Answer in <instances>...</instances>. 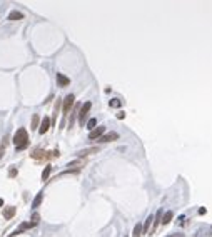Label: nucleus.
<instances>
[{
  "instance_id": "obj_15",
  "label": "nucleus",
  "mask_w": 212,
  "mask_h": 237,
  "mask_svg": "<svg viewBox=\"0 0 212 237\" xmlns=\"http://www.w3.org/2000/svg\"><path fill=\"white\" fill-rule=\"evenodd\" d=\"M92 152H99V147H92V149H85V150H80L79 155H87V154H92Z\"/></svg>"
},
{
  "instance_id": "obj_26",
  "label": "nucleus",
  "mask_w": 212,
  "mask_h": 237,
  "mask_svg": "<svg viewBox=\"0 0 212 237\" xmlns=\"http://www.w3.org/2000/svg\"><path fill=\"white\" fill-rule=\"evenodd\" d=\"M3 206V199H0V207H2Z\"/></svg>"
},
{
  "instance_id": "obj_23",
  "label": "nucleus",
  "mask_w": 212,
  "mask_h": 237,
  "mask_svg": "<svg viewBox=\"0 0 212 237\" xmlns=\"http://www.w3.org/2000/svg\"><path fill=\"white\" fill-rule=\"evenodd\" d=\"M10 175H12V177H15V175H17V171H15V169H12V171H10Z\"/></svg>"
},
{
  "instance_id": "obj_20",
  "label": "nucleus",
  "mask_w": 212,
  "mask_h": 237,
  "mask_svg": "<svg viewBox=\"0 0 212 237\" xmlns=\"http://www.w3.org/2000/svg\"><path fill=\"white\" fill-rule=\"evenodd\" d=\"M160 217H162V210H159L157 212V217H155V221H154V227H157V225L160 224Z\"/></svg>"
},
{
  "instance_id": "obj_8",
  "label": "nucleus",
  "mask_w": 212,
  "mask_h": 237,
  "mask_svg": "<svg viewBox=\"0 0 212 237\" xmlns=\"http://www.w3.org/2000/svg\"><path fill=\"white\" fill-rule=\"evenodd\" d=\"M172 217H174V212L172 210H169V212H165V215L160 219V224H164V225H167L169 222L172 221Z\"/></svg>"
},
{
  "instance_id": "obj_12",
  "label": "nucleus",
  "mask_w": 212,
  "mask_h": 237,
  "mask_svg": "<svg viewBox=\"0 0 212 237\" xmlns=\"http://www.w3.org/2000/svg\"><path fill=\"white\" fill-rule=\"evenodd\" d=\"M42 197H44V196H42V192H40V194H37V197H35V199H34V202H32V207H34V209H37L38 206H40Z\"/></svg>"
},
{
  "instance_id": "obj_9",
  "label": "nucleus",
  "mask_w": 212,
  "mask_h": 237,
  "mask_svg": "<svg viewBox=\"0 0 212 237\" xmlns=\"http://www.w3.org/2000/svg\"><path fill=\"white\" fill-rule=\"evenodd\" d=\"M34 222H25V224H20V227L19 229H17V231L15 232H13V235H17V234H20V232H22V231H25V229H30V227H34Z\"/></svg>"
},
{
  "instance_id": "obj_25",
  "label": "nucleus",
  "mask_w": 212,
  "mask_h": 237,
  "mask_svg": "<svg viewBox=\"0 0 212 237\" xmlns=\"http://www.w3.org/2000/svg\"><path fill=\"white\" fill-rule=\"evenodd\" d=\"M169 237H184L182 234H172V235H169Z\"/></svg>"
},
{
  "instance_id": "obj_10",
  "label": "nucleus",
  "mask_w": 212,
  "mask_h": 237,
  "mask_svg": "<svg viewBox=\"0 0 212 237\" xmlns=\"http://www.w3.org/2000/svg\"><path fill=\"white\" fill-rule=\"evenodd\" d=\"M15 212H17L15 207H7L5 210H3V217H5V219H12L13 215H15Z\"/></svg>"
},
{
  "instance_id": "obj_3",
  "label": "nucleus",
  "mask_w": 212,
  "mask_h": 237,
  "mask_svg": "<svg viewBox=\"0 0 212 237\" xmlns=\"http://www.w3.org/2000/svg\"><path fill=\"white\" fill-rule=\"evenodd\" d=\"M104 132H105V127H95L94 130H90V134H89V139H90V140L100 139V137L104 135Z\"/></svg>"
},
{
  "instance_id": "obj_21",
  "label": "nucleus",
  "mask_w": 212,
  "mask_h": 237,
  "mask_svg": "<svg viewBox=\"0 0 212 237\" xmlns=\"http://www.w3.org/2000/svg\"><path fill=\"white\" fill-rule=\"evenodd\" d=\"M110 107H120V100H119V99H112V100H110Z\"/></svg>"
},
{
  "instance_id": "obj_16",
  "label": "nucleus",
  "mask_w": 212,
  "mask_h": 237,
  "mask_svg": "<svg viewBox=\"0 0 212 237\" xmlns=\"http://www.w3.org/2000/svg\"><path fill=\"white\" fill-rule=\"evenodd\" d=\"M50 172H52V167H50V165H49V167H45V169H44V172H42V179L47 180V179H49V175H50Z\"/></svg>"
},
{
  "instance_id": "obj_2",
  "label": "nucleus",
  "mask_w": 212,
  "mask_h": 237,
  "mask_svg": "<svg viewBox=\"0 0 212 237\" xmlns=\"http://www.w3.org/2000/svg\"><path fill=\"white\" fill-rule=\"evenodd\" d=\"M90 107H92L90 102H85V104L82 105V109H80V112H79V120H80V124H82V125L85 124V119H87V115H89Z\"/></svg>"
},
{
  "instance_id": "obj_1",
  "label": "nucleus",
  "mask_w": 212,
  "mask_h": 237,
  "mask_svg": "<svg viewBox=\"0 0 212 237\" xmlns=\"http://www.w3.org/2000/svg\"><path fill=\"white\" fill-rule=\"evenodd\" d=\"M13 144H15L17 150H22L29 145V134H27L25 129H19L13 135Z\"/></svg>"
},
{
  "instance_id": "obj_17",
  "label": "nucleus",
  "mask_w": 212,
  "mask_h": 237,
  "mask_svg": "<svg viewBox=\"0 0 212 237\" xmlns=\"http://www.w3.org/2000/svg\"><path fill=\"white\" fill-rule=\"evenodd\" d=\"M45 152H42V150H34V152H32V157H34V159H44L45 157Z\"/></svg>"
},
{
  "instance_id": "obj_13",
  "label": "nucleus",
  "mask_w": 212,
  "mask_h": 237,
  "mask_svg": "<svg viewBox=\"0 0 212 237\" xmlns=\"http://www.w3.org/2000/svg\"><path fill=\"white\" fill-rule=\"evenodd\" d=\"M140 235H142V225L137 224L135 227H134V234H132V237H140Z\"/></svg>"
},
{
  "instance_id": "obj_4",
  "label": "nucleus",
  "mask_w": 212,
  "mask_h": 237,
  "mask_svg": "<svg viewBox=\"0 0 212 237\" xmlns=\"http://www.w3.org/2000/svg\"><path fill=\"white\" fill-rule=\"evenodd\" d=\"M74 100H75V97H74L72 94H69L65 99H63V114H67V112L70 110V107L74 105Z\"/></svg>"
},
{
  "instance_id": "obj_5",
  "label": "nucleus",
  "mask_w": 212,
  "mask_h": 237,
  "mask_svg": "<svg viewBox=\"0 0 212 237\" xmlns=\"http://www.w3.org/2000/svg\"><path fill=\"white\" fill-rule=\"evenodd\" d=\"M119 139V134L117 132H110V134H105L99 139V142H112V140H117Z\"/></svg>"
},
{
  "instance_id": "obj_11",
  "label": "nucleus",
  "mask_w": 212,
  "mask_h": 237,
  "mask_svg": "<svg viewBox=\"0 0 212 237\" xmlns=\"http://www.w3.org/2000/svg\"><path fill=\"white\" fill-rule=\"evenodd\" d=\"M23 19V13L22 12H17V10H13V12L9 13V20H22Z\"/></svg>"
},
{
  "instance_id": "obj_18",
  "label": "nucleus",
  "mask_w": 212,
  "mask_h": 237,
  "mask_svg": "<svg viewBox=\"0 0 212 237\" xmlns=\"http://www.w3.org/2000/svg\"><path fill=\"white\" fill-rule=\"evenodd\" d=\"M37 127H38V115L34 114V117H32V129L37 130Z\"/></svg>"
},
{
  "instance_id": "obj_14",
  "label": "nucleus",
  "mask_w": 212,
  "mask_h": 237,
  "mask_svg": "<svg viewBox=\"0 0 212 237\" xmlns=\"http://www.w3.org/2000/svg\"><path fill=\"white\" fill-rule=\"evenodd\" d=\"M152 221H154V217L152 215H149V217L146 219V224H144V232H149V227H150V224H152Z\"/></svg>"
},
{
  "instance_id": "obj_19",
  "label": "nucleus",
  "mask_w": 212,
  "mask_h": 237,
  "mask_svg": "<svg viewBox=\"0 0 212 237\" xmlns=\"http://www.w3.org/2000/svg\"><path fill=\"white\" fill-rule=\"evenodd\" d=\"M95 125H97V120H95V119H90L89 122H87V129H90V130H94Z\"/></svg>"
},
{
  "instance_id": "obj_24",
  "label": "nucleus",
  "mask_w": 212,
  "mask_h": 237,
  "mask_svg": "<svg viewBox=\"0 0 212 237\" xmlns=\"http://www.w3.org/2000/svg\"><path fill=\"white\" fill-rule=\"evenodd\" d=\"M117 117H119V119H124V117H125V114H124V112H119Z\"/></svg>"
},
{
  "instance_id": "obj_7",
  "label": "nucleus",
  "mask_w": 212,
  "mask_h": 237,
  "mask_svg": "<svg viewBox=\"0 0 212 237\" xmlns=\"http://www.w3.org/2000/svg\"><path fill=\"white\" fill-rule=\"evenodd\" d=\"M57 82H59V85L65 87V85H69V84H70V79H69V77H65L63 74H57Z\"/></svg>"
},
{
  "instance_id": "obj_6",
  "label": "nucleus",
  "mask_w": 212,
  "mask_h": 237,
  "mask_svg": "<svg viewBox=\"0 0 212 237\" xmlns=\"http://www.w3.org/2000/svg\"><path fill=\"white\" fill-rule=\"evenodd\" d=\"M49 129H50V119H49V117H44V120H42V124H40V127H38V132H40V134H45Z\"/></svg>"
},
{
  "instance_id": "obj_22",
  "label": "nucleus",
  "mask_w": 212,
  "mask_h": 237,
  "mask_svg": "<svg viewBox=\"0 0 212 237\" xmlns=\"http://www.w3.org/2000/svg\"><path fill=\"white\" fill-rule=\"evenodd\" d=\"M32 222H34V224H37V222H38V214H34V215H32Z\"/></svg>"
}]
</instances>
